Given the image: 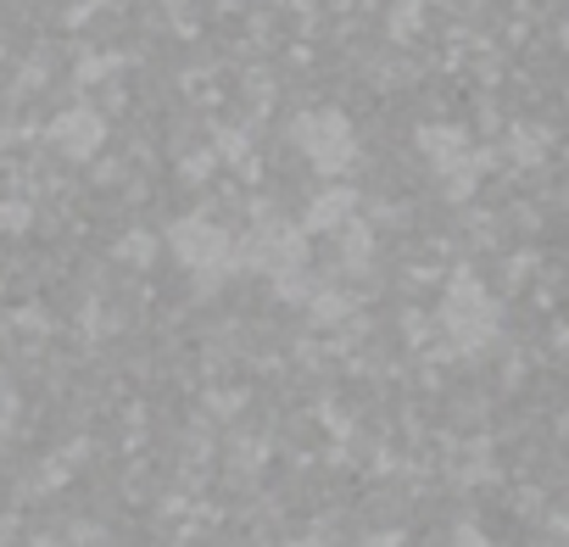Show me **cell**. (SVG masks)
Instances as JSON below:
<instances>
[{
  "instance_id": "cell-1",
  "label": "cell",
  "mask_w": 569,
  "mask_h": 547,
  "mask_svg": "<svg viewBox=\"0 0 569 547\" xmlns=\"http://www.w3.org/2000/svg\"><path fill=\"white\" fill-rule=\"evenodd\" d=\"M297 140H302L308 162L325 168V173H336V168L352 162V123H347L341 112H308V118L297 123Z\"/></svg>"
},
{
  "instance_id": "cell-2",
  "label": "cell",
  "mask_w": 569,
  "mask_h": 547,
  "mask_svg": "<svg viewBox=\"0 0 569 547\" xmlns=\"http://www.w3.org/2000/svg\"><path fill=\"white\" fill-rule=\"evenodd\" d=\"M179 251H184L190 262H201V257H218V251H223V235H218L212 223L190 218V223H179Z\"/></svg>"
},
{
  "instance_id": "cell-3",
  "label": "cell",
  "mask_w": 569,
  "mask_h": 547,
  "mask_svg": "<svg viewBox=\"0 0 569 547\" xmlns=\"http://www.w3.org/2000/svg\"><path fill=\"white\" fill-rule=\"evenodd\" d=\"M341 218H352V196H347V190H330V196H319V207L308 212V229H330V223H341Z\"/></svg>"
}]
</instances>
